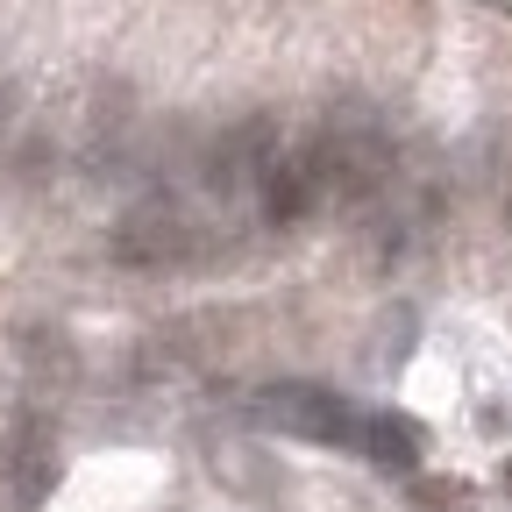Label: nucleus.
I'll return each mask as SVG.
<instances>
[{
    "instance_id": "2",
    "label": "nucleus",
    "mask_w": 512,
    "mask_h": 512,
    "mask_svg": "<svg viewBox=\"0 0 512 512\" xmlns=\"http://www.w3.org/2000/svg\"><path fill=\"white\" fill-rule=\"evenodd\" d=\"M57 484V434H50V413H22L15 434H8V491L22 505H36L43 491Z\"/></svg>"
},
{
    "instance_id": "1",
    "label": "nucleus",
    "mask_w": 512,
    "mask_h": 512,
    "mask_svg": "<svg viewBox=\"0 0 512 512\" xmlns=\"http://www.w3.org/2000/svg\"><path fill=\"white\" fill-rule=\"evenodd\" d=\"M256 413H264L278 434H299V441H328V448H356V441L370 434V413H363L356 399L328 392V384H306V377H292V384H271V392L256 399Z\"/></svg>"
},
{
    "instance_id": "4",
    "label": "nucleus",
    "mask_w": 512,
    "mask_h": 512,
    "mask_svg": "<svg viewBox=\"0 0 512 512\" xmlns=\"http://www.w3.org/2000/svg\"><path fill=\"white\" fill-rule=\"evenodd\" d=\"M15 356L29 370V392H64V384L79 377V349H72V335H64L57 320H29V328H15Z\"/></svg>"
},
{
    "instance_id": "5",
    "label": "nucleus",
    "mask_w": 512,
    "mask_h": 512,
    "mask_svg": "<svg viewBox=\"0 0 512 512\" xmlns=\"http://www.w3.org/2000/svg\"><path fill=\"white\" fill-rule=\"evenodd\" d=\"M505 221H512V178H505Z\"/></svg>"
},
{
    "instance_id": "3",
    "label": "nucleus",
    "mask_w": 512,
    "mask_h": 512,
    "mask_svg": "<svg viewBox=\"0 0 512 512\" xmlns=\"http://www.w3.org/2000/svg\"><path fill=\"white\" fill-rule=\"evenodd\" d=\"M214 356V328L207 320H171V328H157V335H143L136 342V377H192Z\"/></svg>"
}]
</instances>
